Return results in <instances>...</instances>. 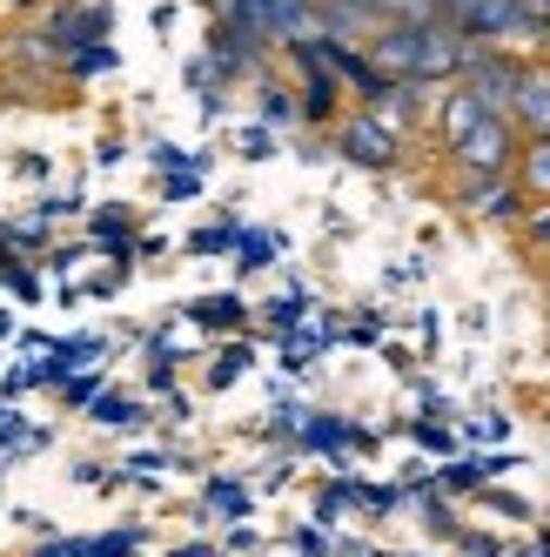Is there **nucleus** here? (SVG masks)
<instances>
[{
  "label": "nucleus",
  "mask_w": 550,
  "mask_h": 557,
  "mask_svg": "<svg viewBox=\"0 0 550 557\" xmlns=\"http://www.w3.org/2000/svg\"><path fill=\"white\" fill-rule=\"evenodd\" d=\"M463 61H470V41L457 27H443L437 14H429V21H383L376 27V67L389 74V82L429 88V82L463 74Z\"/></svg>",
  "instance_id": "1"
},
{
  "label": "nucleus",
  "mask_w": 550,
  "mask_h": 557,
  "mask_svg": "<svg viewBox=\"0 0 550 557\" xmlns=\"http://www.w3.org/2000/svg\"><path fill=\"white\" fill-rule=\"evenodd\" d=\"M443 148L463 175H510L517 128H510V114H490L470 88H450L443 95Z\"/></svg>",
  "instance_id": "2"
},
{
  "label": "nucleus",
  "mask_w": 550,
  "mask_h": 557,
  "mask_svg": "<svg viewBox=\"0 0 550 557\" xmlns=\"http://www.w3.org/2000/svg\"><path fill=\"white\" fill-rule=\"evenodd\" d=\"M429 14L457 27L470 48H503V41H524V34H543L530 0H429Z\"/></svg>",
  "instance_id": "3"
},
{
  "label": "nucleus",
  "mask_w": 550,
  "mask_h": 557,
  "mask_svg": "<svg viewBox=\"0 0 550 557\" xmlns=\"http://www.w3.org/2000/svg\"><path fill=\"white\" fill-rule=\"evenodd\" d=\"M215 21H235V27H249L255 41H316V0H222V14Z\"/></svg>",
  "instance_id": "4"
},
{
  "label": "nucleus",
  "mask_w": 550,
  "mask_h": 557,
  "mask_svg": "<svg viewBox=\"0 0 550 557\" xmlns=\"http://www.w3.org/2000/svg\"><path fill=\"white\" fill-rule=\"evenodd\" d=\"M517 82H524V61H510L503 48H470V61H463V88L477 95L490 114H510V95H517Z\"/></svg>",
  "instance_id": "5"
},
{
  "label": "nucleus",
  "mask_w": 550,
  "mask_h": 557,
  "mask_svg": "<svg viewBox=\"0 0 550 557\" xmlns=\"http://www.w3.org/2000/svg\"><path fill=\"white\" fill-rule=\"evenodd\" d=\"M336 154L342 162H357V169H397V154H403V135L397 128H383L376 114H349V122L336 128Z\"/></svg>",
  "instance_id": "6"
},
{
  "label": "nucleus",
  "mask_w": 550,
  "mask_h": 557,
  "mask_svg": "<svg viewBox=\"0 0 550 557\" xmlns=\"http://www.w3.org/2000/svg\"><path fill=\"white\" fill-rule=\"evenodd\" d=\"M108 27H114V14H108V0H61V14L41 27L48 41H54V54L67 61L74 48H101L108 41Z\"/></svg>",
  "instance_id": "7"
},
{
  "label": "nucleus",
  "mask_w": 550,
  "mask_h": 557,
  "mask_svg": "<svg viewBox=\"0 0 550 557\" xmlns=\"http://www.w3.org/2000/svg\"><path fill=\"white\" fill-rule=\"evenodd\" d=\"M262 54H268V48L255 41L249 27H235V21H215V27H209V54H202V61L222 74V82H235V74H255V67H262Z\"/></svg>",
  "instance_id": "8"
},
{
  "label": "nucleus",
  "mask_w": 550,
  "mask_h": 557,
  "mask_svg": "<svg viewBox=\"0 0 550 557\" xmlns=\"http://www.w3.org/2000/svg\"><path fill=\"white\" fill-rule=\"evenodd\" d=\"M463 209L470 215H484V222H524V188L510 182V175H470L463 182Z\"/></svg>",
  "instance_id": "9"
},
{
  "label": "nucleus",
  "mask_w": 550,
  "mask_h": 557,
  "mask_svg": "<svg viewBox=\"0 0 550 557\" xmlns=\"http://www.w3.org/2000/svg\"><path fill=\"white\" fill-rule=\"evenodd\" d=\"M510 128H524L530 141L550 135V67H524L517 95H510Z\"/></svg>",
  "instance_id": "10"
},
{
  "label": "nucleus",
  "mask_w": 550,
  "mask_h": 557,
  "mask_svg": "<svg viewBox=\"0 0 550 557\" xmlns=\"http://www.w3.org/2000/svg\"><path fill=\"white\" fill-rule=\"evenodd\" d=\"M517 188L530 195V202H550V135L517 148Z\"/></svg>",
  "instance_id": "11"
},
{
  "label": "nucleus",
  "mask_w": 550,
  "mask_h": 557,
  "mask_svg": "<svg viewBox=\"0 0 550 557\" xmlns=\"http://www.w3.org/2000/svg\"><path fill=\"white\" fill-rule=\"evenodd\" d=\"M188 315H195V323H202V330H242V323H249L242 296H202V302H195Z\"/></svg>",
  "instance_id": "12"
},
{
  "label": "nucleus",
  "mask_w": 550,
  "mask_h": 557,
  "mask_svg": "<svg viewBox=\"0 0 550 557\" xmlns=\"http://www.w3.org/2000/svg\"><path fill=\"white\" fill-rule=\"evenodd\" d=\"M296 436H302L309 450H329V457H336L342 444H357V430L336 423V417H302V430H296Z\"/></svg>",
  "instance_id": "13"
},
{
  "label": "nucleus",
  "mask_w": 550,
  "mask_h": 557,
  "mask_svg": "<svg viewBox=\"0 0 550 557\" xmlns=\"http://www.w3.org/2000/svg\"><path fill=\"white\" fill-rule=\"evenodd\" d=\"M275 249H283V235H275V228H242V235H235V262H242V269L275 262Z\"/></svg>",
  "instance_id": "14"
},
{
  "label": "nucleus",
  "mask_w": 550,
  "mask_h": 557,
  "mask_svg": "<svg viewBox=\"0 0 550 557\" xmlns=\"http://www.w3.org/2000/svg\"><path fill=\"white\" fill-rule=\"evenodd\" d=\"M101 349H108L101 336H67V343H54V356H48V363H54V376H67V370H82V363H95Z\"/></svg>",
  "instance_id": "15"
},
{
  "label": "nucleus",
  "mask_w": 550,
  "mask_h": 557,
  "mask_svg": "<svg viewBox=\"0 0 550 557\" xmlns=\"http://www.w3.org/2000/svg\"><path fill=\"white\" fill-rule=\"evenodd\" d=\"M61 67L74 74V82H95V74H108V67H114V48H108V41H101V48H74Z\"/></svg>",
  "instance_id": "16"
},
{
  "label": "nucleus",
  "mask_w": 550,
  "mask_h": 557,
  "mask_svg": "<svg viewBox=\"0 0 550 557\" xmlns=\"http://www.w3.org/2000/svg\"><path fill=\"white\" fill-rule=\"evenodd\" d=\"M95 423L128 430V423H141V404H135V396H95Z\"/></svg>",
  "instance_id": "17"
},
{
  "label": "nucleus",
  "mask_w": 550,
  "mask_h": 557,
  "mask_svg": "<svg viewBox=\"0 0 550 557\" xmlns=\"http://www.w3.org/2000/svg\"><path fill=\"white\" fill-rule=\"evenodd\" d=\"M209 510H222V517H249V491L228 484V476H215V484H209Z\"/></svg>",
  "instance_id": "18"
},
{
  "label": "nucleus",
  "mask_w": 550,
  "mask_h": 557,
  "mask_svg": "<svg viewBox=\"0 0 550 557\" xmlns=\"http://www.w3.org/2000/svg\"><path fill=\"white\" fill-rule=\"evenodd\" d=\"M235 235H242L235 222H215V228H195L188 249H195V256H222V249H235Z\"/></svg>",
  "instance_id": "19"
},
{
  "label": "nucleus",
  "mask_w": 550,
  "mask_h": 557,
  "mask_svg": "<svg viewBox=\"0 0 550 557\" xmlns=\"http://www.w3.org/2000/svg\"><path fill=\"white\" fill-rule=\"evenodd\" d=\"M88 557H141V531H108V537H88Z\"/></svg>",
  "instance_id": "20"
},
{
  "label": "nucleus",
  "mask_w": 550,
  "mask_h": 557,
  "mask_svg": "<svg viewBox=\"0 0 550 557\" xmlns=\"http://www.w3.org/2000/svg\"><path fill=\"white\" fill-rule=\"evenodd\" d=\"M242 370H249V349H242V343H235V349H222V363L209 370V383H215V389H228V383H235V376H242Z\"/></svg>",
  "instance_id": "21"
},
{
  "label": "nucleus",
  "mask_w": 550,
  "mask_h": 557,
  "mask_svg": "<svg viewBox=\"0 0 550 557\" xmlns=\"http://www.w3.org/2000/svg\"><path fill=\"white\" fill-rule=\"evenodd\" d=\"M302 315H309V296H302V289H289V296H275L268 323H283V330H289V323H302Z\"/></svg>",
  "instance_id": "22"
},
{
  "label": "nucleus",
  "mask_w": 550,
  "mask_h": 557,
  "mask_svg": "<svg viewBox=\"0 0 550 557\" xmlns=\"http://www.w3.org/2000/svg\"><path fill=\"white\" fill-rule=\"evenodd\" d=\"M262 114H268V122H302V114H296V101H289L283 88H262Z\"/></svg>",
  "instance_id": "23"
},
{
  "label": "nucleus",
  "mask_w": 550,
  "mask_h": 557,
  "mask_svg": "<svg viewBox=\"0 0 550 557\" xmlns=\"http://www.w3.org/2000/svg\"><path fill=\"white\" fill-rule=\"evenodd\" d=\"M202 195V169H182V175H168V202H195Z\"/></svg>",
  "instance_id": "24"
},
{
  "label": "nucleus",
  "mask_w": 550,
  "mask_h": 557,
  "mask_svg": "<svg viewBox=\"0 0 550 557\" xmlns=\"http://www.w3.org/2000/svg\"><path fill=\"white\" fill-rule=\"evenodd\" d=\"M27 557H88V537H48L41 550H27Z\"/></svg>",
  "instance_id": "25"
},
{
  "label": "nucleus",
  "mask_w": 550,
  "mask_h": 557,
  "mask_svg": "<svg viewBox=\"0 0 550 557\" xmlns=\"http://www.w3.org/2000/svg\"><path fill=\"white\" fill-rule=\"evenodd\" d=\"M95 243H128V222L122 215H95Z\"/></svg>",
  "instance_id": "26"
},
{
  "label": "nucleus",
  "mask_w": 550,
  "mask_h": 557,
  "mask_svg": "<svg viewBox=\"0 0 550 557\" xmlns=\"http://www.w3.org/2000/svg\"><path fill=\"white\" fill-rule=\"evenodd\" d=\"M242 154H275V135L268 128H242Z\"/></svg>",
  "instance_id": "27"
},
{
  "label": "nucleus",
  "mask_w": 550,
  "mask_h": 557,
  "mask_svg": "<svg viewBox=\"0 0 550 557\" xmlns=\"http://www.w3.org/2000/svg\"><path fill=\"white\" fill-rule=\"evenodd\" d=\"M416 444H429V450H450V430H437V423H416Z\"/></svg>",
  "instance_id": "28"
},
{
  "label": "nucleus",
  "mask_w": 550,
  "mask_h": 557,
  "mask_svg": "<svg viewBox=\"0 0 550 557\" xmlns=\"http://www.w3.org/2000/svg\"><path fill=\"white\" fill-rule=\"evenodd\" d=\"M336 8H357V14H370V21H383V14H389V0H336Z\"/></svg>",
  "instance_id": "29"
},
{
  "label": "nucleus",
  "mask_w": 550,
  "mask_h": 557,
  "mask_svg": "<svg viewBox=\"0 0 550 557\" xmlns=\"http://www.w3.org/2000/svg\"><path fill=\"white\" fill-rule=\"evenodd\" d=\"M530 243H543V249H550V202L530 215Z\"/></svg>",
  "instance_id": "30"
},
{
  "label": "nucleus",
  "mask_w": 550,
  "mask_h": 557,
  "mask_svg": "<svg viewBox=\"0 0 550 557\" xmlns=\"http://www.w3.org/2000/svg\"><path fill=\"white\" fill-rule=\"evenodd\" d=\"M95 396H101V389H95V376H82V383H67V404H95Z\"/></svg>",
  "instance_id": "31"
},
{
  "label": "nucleus",
  "mask_w": 550,
  "mask_h": 557,
  "mask_svg": "<svg viewBox=\"0 0 550 557\" xmlns=\"http://www.w3.org/2000/svg\"><path fill=\"white\" fill-rule=\"evenodd\" d=\"M14 436H21V417H14V410H0V444H14Z\"/></svg>",
  "instance_id": "32"
},
{
  "label": "nucleus",
  "mask_w": 550,
  "mask_h": 557,
  "mask_svg": "<svg viewBox=\"0 0 550 557\" xmlns=\"http://www.w3.org/2000/svg\"><path fill=\"white\" fill-rule=\"evenodd\" d=\"M530 14H537V27L550 34V0H530Z\"/></svg>",
  "instance_id": "33"
},
{
  "label": "nucleus",
  "mask_w": 550,
  "mask_h": 557,
  "mask_svg": "<svg viewBox=\"0 0 550 557\" xmlns=\"http://www.w3.org/2000/svg\"><path fill=\"white\" fill-rule=\"evenodd\" d=\"M14 8H27V0H14Z\"/></svg>",
  "instance_id": "34"
}]
</instances>
